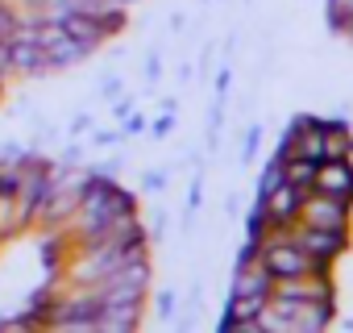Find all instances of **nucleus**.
Wrapping results in <instances>:
<instances>
[{
  "instance_id": "22",
  "label": "nucleus",
  "mask_w": 353,
  "mask_h": 333,
  "mask_svg": "<svg viewBox=\"0 0 353 333\" xmlns=\"http://www.w3.org/2000/svg\"><path fill=\"white\" fill-rule=\"evenodd\" d=\"M117 142H121L117 129H100V133H92V146H117Z\"/></svg>"
},
{
  "instance_id": "10",
  "label": "nucleus",
  "mask_w": 353,
  "mask_h": 333,
  "mask_svg": "<svg viewBox=\"0 0 353 333\" xmlns=\"http://www.w3.org/2000/svg\"><path fill=\"white\" fill-rule=\"evenodd\" d=\"M316 158H303V154H291L287 162H283V180L287 184H295V188H303V192H312V180H316Z\"/></svg>"
},
{
  "instance_id": "4",
  "label": "nucleus",
  "mask_w": 353,
  "mask_h": 333,
  "mask_svg": "<svg viewBox=\"0 0 353 333\" xmlns=\"http://www.w3.org/2000/svg\"><path fill=\"white\" fill-rule=\"evenodd\" d=\"M303 188H295V184H279V188H270L266 196H258V204H262V213H266V225L270 229H283V225H295L299 221V204H303Z\"/></svg>"
},
{
  "instance_id": "2",
  "label": "nucleus",
  "mask_w": 353,
  "mask_h": 333,
  "mask_svg": "<svg viewBox=\"0 0 353 333\" xmlns=\"http://www.w3.org/2000/svg\"><path fill=\"white\" fill-rule=\"evenodd\" d=\"M287 229V238L316 263V271H332V263L345 254V246H349V234L345 229H316V225H303V221H295V225H283Z\"/></svg>"
},
{
  "instance_id": "13",
  "label": "nucleus",
  "mask_w": 353,
  "mask_h": 333,
  "mask_svg": "<svg viewBox=\"0 0 353 333\" xmlns=\"http://www.w3.org/2000/svg\"><path fill=\"white\" fill-rule=\"evenodd\" d=\"M154 308H158V316H162V321H174V312H179V296H174V292H158Z\"/></svg>"
},
{
  "instance_id": "15",
  "label": "nucleus",
  "mask_w": 353,
  "mask_h": 333,
  "mask_svg": "<svg viewBox=\"0 0 353 333\" xmlns=\"http://www.w3.org/2000/svg\"><path fill=\"white\" fill-rule=\"evenodd\" d=\"M200 200H204V175H192V188H188V217L200 209Z\"/></svg>"
},
{
  "instance_id": "5",
  "label": "nucleus",
  "mask_w": 353,
  "mask_h": 333,
  "mask_svg": "<svg viewBox=\"0 0 353 333\" xmlns=\"http://www.w3.org/2000/svg\"><path fill=\"white\" fill-rule=\"evenodd\" d=\"M312 192H324V196L353 204V158H320Z\"/></svg>"
},
{
  "instance_id": "23",
  "label": "nucleus",
  "mask_w": 353,
  "mask_h": 333,
  "mask_svg": "<svg viewBox=\"0 0 353 333\" xmlns=\"http://www.w3.org/2000/svg\"><path fill=\"white\" fill-rule=\"evenodd\" d=\"M121 92V75H104L100 79V96H117Z\"/></svg>"
},
{
  "instance_id": "29",
  "label": "nucleus",
  "mask_w": 353,
  "mask_h": 333,
  "mask_svg": "<svg viewBox=\"0 0 353 333\" xmlns=\"http://www.w3.org/2000/svg\"><path fill=\"white\" fill-rule=\"evenodd\" d=\"M204 5H216V0H204Z\"/></svg>"
},
{
  "instance_id": "21",
  "label": "nucleus",
  "mask_w": 353,
  "mask_h": 333,
  "mask_svg": "<svg viewBox=\"0 0 353 333\" xmlns=\"http://www.w3.org/2000/svg\"><path fill=\"white\" fill-rule=\"evenodd\" d=\"M83 9H92V13H112V9H125V5H117V0H83Z\"/></svg>"
},
{
  "instance_id": "19",
  "label": "nucleus",
  "mask_w": 353,
  "mask_h": 333,
  "mask_svg": "<svg viewBox=\"0 0 353 333\" xmlns=\"http://www.w3.org/2000/svg\"><path fill=\"white\" fill-rule=\"evenodd\" d=\"M121 133H125V137H137V133H145V117H141V113H129Z\"/></svg>"
},
{
  "instance_id": "27",
  "label": "nucleus",
  "mask_w": 353,
  "mask_h": 333,
  "mask_svg": "<svg viewBox=\"0 0 353 333\" xmlns=\"http://www.w3.org/2000/svg\"><path fill=\"white\" fill-rule=\"evenodd\" d=\"M332 34H345V38H353V13H349V17H341V21L332 26Z\"/></svg>"
},
{
  "instance_id": "28",
  "label": "nucleus",
  "mask_w": 353,
  "mask_h": 333,
  "mask_svg": "<svg viewBox=\"0 0 353 333\" xmlns=\"http://www.w3.org/2000/svg\"><path fill=\"white\" fill-rule=\"evenodd\" d=\"M133 113V100H117V117H129Z\"/></svg>"
},
{
  "instance_id": "30",
  "label": "nucleus",
  "mask_w": 353,
  "mask_h": 333,
  "mask_svg": "<svg viewBox=\"0 0 353 333\" xmlns=\"http://www.w3.org/2000/svg\"><path fill=\"white\" fill-rule=\"evenodd\" d=\"M0 242H5V238H0Z\"/></svg>"
},
{
  "instance_id": "6",
  "label": "nucleus",
  "mask_w": 353,
  "mask_h": 333,
  "mask_svg": "<svg viewBox=\"0 0 353 333\" xmlns=\"http://www.w3.org/2000/svg\"><path fill=\"white\" fill-rule=\"evenodd\" d=\"M46 59H50V71H67V67L88 63V59H92V46H83L79 38L63 34V38H54V42L46 46Z\"/></svg>"
},
{
  "instance_id": "14",
  "label": "nucleus",
  "mask_w": 353,
  "mask_h": 333,
  "mask_svg": "<svg viewBox=\"0 0 353 333\" xmlns=\"http://www.w3.org/2000/svg\"><path fill=\"white\" fill-rule=\"evenodd\" d=\"M170 129H174V108H166V113L150 125V137H170Z\"/></svg>"
},
{
  "instance_id": "24",
  "label": "nucleus",
  "mask_w": 353,
  "mask_h": 333,
  "mask_svg": "<svg viewBox=\"0 0 353 333\" xmlns=\"http://www.w3.org/2000/svg\"><path fill=\"white\" fill-rule=\"evenodd\" d=\"M166 234V213H154L150 217V238H162Z\"/></svg>"
},
{
  "instance_id": "3",
  "label": "nucleus",
  "mask_w": 353,
  "mask_h": 333,
  "mask_svg": "<svg viewBox=\"0 0 353 333\" xmlns=\"http://www.w3.org/2000/svg\"><path fill=\"white\" fill-rule=\"evenodd\" d=\"M299 221L303 225H316V229H345L353 225V204L336 200V196H324V192H307L303 204H299Z\"/></svg>"
},
{
  "instance_id": "8",
  "label": "nucleus",
  "mask_w": 353,
  "mask_h": 333,
  "mask_svg": "<svg viewBox=\"0 0 353 333\" xmlns=\"http://www.w3.org/2000/svg\"><path fill=\"white\" fill-rule=\"evenodd\" d=\"M141 321V304H100L96 312V329H137Z\"/></svg>"
},
{
  "instance_id": "26",
  "label": "nucleus",
  "mask_w": 353,
  "mask_h": 333,
  "mask_svg": "<svg viewBox=\"0 0 353 333\" xmlns=\"http://www.w3.org/2000/svg\"><path fill=\"white\" fill-rule=\"evenodd\" d=\"M166 184V171H154V175H145V192H158Z\"/></svg>"
},
{
  "instance_id": "18",
  "label": "nucleus",
  "mask_w": 353,
  "mask_h": 333,
  "mask_svg": "<svg viewBox=\"0 0 353 333\" xmlns=\"http://www.w3.org/2000/svg\"><path fill=\"white\" fill-rule=\"evenodd\" d=\"M13 75V50H9V38H0V84Z\"/></svg>"
},
{
  "instance_id": "17",
  "label": "nucleus",
  "mask_w": 353,
  "mask_h": 333,
  "mask_svg": "<svg viewBox=\"0 0 353 333\" xmlns=\"http://www.w3.org/2000/svg\"><path fill=\"white\" fill-rule=\"evenodd\" d=\"M349 13H353V0H328V26H336Z\"/></svg>"
},
{
  "instance_id": "11",
  "label": "nucleus",
  "mask_w": 353,
  "mask_h": 333,
  "mask_svg": "<svg viewBox=\"0 0 353 333\" xmlns=\"http://www.w3.org/2000/svg\"><path fill=\"white\" fill-rule=\"evenodd\" d=\"M17 229H21L17 225V196L13 192H0V238H9Z\"/></svg>"
},
{
  "instance_id": "9",
  "label": "nucleus",
  "mask_w": 353,
  "mask_h": 333,
  "mask_svg": "<svg viewBox=\"0 0 353 333\" xmlns=\"http://www.w3.org/2000/svg\"><path fill=\"white\" fill-rule=\"evenodd\" d=\"M324 158H353V133L345 121H324Z\"/></svg>"
},
{
  "instance_id": "20",
  "label": "nucleus",
  "mask_w": 353,
  "mask_h": 333,
  "mask_svg": "<svg viewBox=\"0 0 353 333\" xmlns=\"http://www.w3.org/2000/svg\"><path fill=\"white\" fill-rule=\"evenodd\" d=\"M145 79H150V84H158V79H162V50H154V55H150V63H145Z\"/></svg>"
},
{
  "instance_id": "16",
  "label": "nucleus",
  "mask_w": 353,
  "mask_h": 333,
  "mask_svg": "<svg viewBox=\"0 0 353 333\" xmlns=\"http://www.w3.org/2000/svg\"><path fill=\"white\" fill-rule=\"evenodd\" d=\"M258 146H262V125H250V133H245V150H241V158L250 162V158L258 154Z\"/></svg>"
},
{
  "instance_id": "1",
  "label": "nucleus",
  "mask_w": 353,
  "mask_h": 333,
  "mask_svg": "<svg viewBox=\"0 0 353 333\" xmlns=\"http://www.w3.org/2000/svg\"><path fill=\"white\" fill-rule=\"evenodd\" d=\"M258 263L270 271V279H299V275L316 271V263L287 238V229H270L258 242Z\"/></svg>"
},
{
  "instance_id": "7",
  "label": "nucleus",
  "mask_w": 353,
  "mask_h": 333,
  "mask_svg": "<svg viewBox=\"0 0 353 333\" xmlns=\"http://www.w3.org/2000/svg\"><path fill=\"white\" fill-rule=\"evenodd\" d=\"M270 287H274L270 271H266L262 263H250V267H237V271H233L229 296H270Z\"/></svg>"
},
{
  "instance_id": "25",
  "label": "nucleus",
  "mask_w": 353,
  "mask_h": 333,
  "mask_svg": "<svg viewBox=\"0 0 353 333\" xmlns=\"http://www.w3.org/2000/svg\"><path fill=\"white\" fill-rule=\"evenodd\" d=\"M88 125H92V117H88V113H79V117L71 121V129H67V133H71V137H79V133H83Z\"/></svg>"
},
{
  "instance_id": "12",
  "label": "nucleus",
  "mask_w": 353,
  "mask_h": 333,
  "mask_svg": "<svg viewBox=\"0 0 353 333\" xmlns=\"http://www.w3.org/2000/svg\"><path fill=\"white\" fill-rule=\"evenodd\" d=\"M283 184V162L279 158H270V166H266V171H262V184H258V196H266L270 188H279Z\"/></svg>"
}]
</instances>
